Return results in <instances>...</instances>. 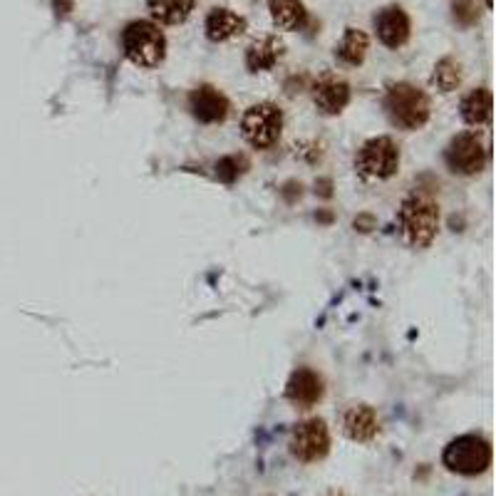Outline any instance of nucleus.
Listing matches in <instances>:
<instances>
[{"mask_svg": "<svg viewBox=\"0 0 496 496\" xmlns=\"http://www.w3.org/2000/svg\"><path fill=\"white\" fill-rule=\"evenodd\" d=\"M189 110L201 124H218L229 117V99L216 87L201 85L189 94Z\"/></svg>", "mask_w": 496, "mask_h": 496, "instance_id": "11", "label": "nucleus"}, {"mask_svg": "<svg viewBox=\"0 0 496 496\" xmlns=\"http://www.w3.org/2000/svg\"><path fill=\"white\" fill-rule=\"evenodd\" d=\"M204 30L211 43H226L246 30V18H241L238 12L229 10V8H214L206 15Z\"/></svg>", "mask_w": 496, "mask_h": 496, "instance_id": "15", "label": "nucleus"}, {"mask_svg": "<svg viewBox=\"0 0 496 496\" xmlns=\"http://www.w3.org/2000/svg\"><path fill=\"white\" fill-rule=\"evenodd\" d=\"M313 102H316L318 110H320L322 114H328V117L340 114L347 107V102H350V85H347L345 80H338V77L328 74V77H322L316 85Z\"/></svg>", "mask_w": 496, "mask_h": 496, "instance_id": "12", "label": "nucleus"}, {"mask_svg": "<svg viewBox=\"0 0 496 496\" xmlns=\"http://www.w3.org/2000/svg\"><path fill=\"white\" fill-rule=\"evenodd\" d=\"M342 432L347 440L353 442H370L378 437L380 432V420L375 415V409L367 404H355L345 412L342 417Z\"/></svg>", "mask_w": 496, "mask_h": 496, "instance_id": "13", "label": "nucleus"}, {"mask_svg": "<svg viewBox=\"0 0 496 496\" xmlns=\"http://www.w3.org/2000/svg\"><path fill=\"white\" fill-rule=\"evenodd\" d=\"M246 172V159L243 156H223V159L216 161V176L223 181V184H234L241 174Z\"/></svg>", "mask_w": 496, "mask_h": 496, "instance_id": "21", "label": "nucleus"}, {"mask_svg": "<svg viewBox=\"0 0 496 496\" xmlns=\"http://www.w3.org/2000/svg\"><path fill=\"white\" fill-rule=\"evenodd\" d=\"M367 48H370V40L362 30L358 28H345V35H342V43L338 45V57H340L345 65L350 68H358L362 65L367 55Z\"/></svg>", "mask_w": 496, "mask_h": 496, "instance_id": "19", "label": "nucleus"}, {"mask_svg": "<svg viewBox=\"0 0 496 496\" xmlns=\"http://www.w3.org/2000/svg\"><path fill=\"white\" fill-rule=\"evenodd\" d=\"M375 30L384 48L397 50L407 45L409 35H412V23L400 6H387L375 15Z\"/></svg>", "mask_w": 496, "mask_h": 496, "instance_id": "10", "label": "nucleus"}, {"mask_svg": "<svg viewBox=\"0 0 496 496\" xmlns=\"http://www.w3.org/2000/svg\"><path fill=\"white\" fill-rule=\"evenodd\" d=\"M384 110H387V117L395 127L407 132L422 130L429 122V114H432L429 97L422 92L420 87L409 85V82H395V85L387 87Z\"/></svg>", "mask_w": 496, "mask_h": 496, "instance_id": "2", "label": "nucleus"}, {"mask_svg": "<svg viewBox=\"0 0 496 496\" xmlns=\"http://www.w3.org/2000/svg\"><path fill=\"white\" fill-rule=\"evenodd\" d=\"M355 229H360V231H370V229H372V218H370V216H360V218H355Z\"/></svg>", "mask_w": 496, "mask_h": 496, "instance_id": "24", "label": "nucleus"}, {"mask_svg": "<svg viewBox=\"0 0 496 496\" xmlns=\"http://www.w3.org/2000/svg\"><path fill=\"white\" fill-rule=\"evenodd\" d=\"M52 10H55L57 18H68L74 10V0H52Z\"/></svg>", "mask_w": 496, "mask_h": 496, "instance_id": "23", "label": "nucleus"}, {"mask_svg": "<svg viewBox=\"0 0 496 496\" xmlns=\"http://www.w3.org/2000/svg\"><path fill=\"white\" fill-rule=\"evenodd\" d=\"M491 442L482 434H462L442 452V464L462 477H479L491 466Z\"/></svg>", "mask_w": 496, "mask_h": 496, "instance_id": "3", "label": "nucleus"}, {"mask_svg": "<svg viewBox=\"0 0 496 496\" xmlns=\"http://www.w3.org/2000/svg\"><path fill=\"white\" fill-rule=\"evenodd\" d=\"M446 167L452 169L454 174L462 176H474L484 169L486 164V149H484L482 139L474 132H462L449 142L444 152Z\"/></svg>", "mask_w": 496, "mask_h": 496, "instance_id": "8", "label": "nucleus"}, {"mask_svg": "<svg viewBox=\"0 0 496 496\" xmlns=\"http://www.w3.org/2000/svg\"><path fill=\"white\" fill-rule=\"evenodd\" d=\"M322 395H325L322 378L310 367H298L288 380V384H285V400L298 409L316 407L322 400Z\"/></svg>", "mask_w": 496, "mask_h": 496, "instance_id": "9", "label": "nucleus"}, {"mask_svg": "<svg viewBox=\"0 0 496 496\" xmlns=\"http://www.w3.org/2000/svg\"><path fill=\"white\" fill-rule=\"evenodd\" d=\"M462 65H459L454 57H442L437 65H434V72H432V85L440 90V92H454L459 90L462 85Z\"/></svg>", "mask_w": 496, "mask_h": 496, "instance_id": "20", "label": "nucleus"}, {"mask_svg": "<svg viewBox=\"0 0 496 496\" xmlns=\"http://www.w3.org/2000/svg\"><path fill=\"white\" fill-rule=\"evenodd\" d=\"M330 496H347V494H342V491H333Z\"/></svg>", "mask_w": 496, "mask_h": 496, "instance_id": "27", "label": "nucleus"}, {"mask_svg": "<svg viewBox=\"0 0 496 496\" xmlns=\"http://www.w3.org/2000/svg\"><path fill=\"white\" fill-rule=\"evenodd\" d=\"M462 119L469 127H482L491 119V92L486 87L471 90L462 102Z\"/></svg>", "mask_w": 496, "mask_h": 496, "instance_id": "17", "label": "nucleus"}, {"mask_svg": "<svg viewBox=\"0 0 496 496\" xmlns=\"http://www.w3.org/2000/svg\"><path fill=\"white\" fill-rule=\"evenodd\" d=\"M484 6H486V8H489V10H491V6H494V0H484Z\"/></svg>", "mask_w": 496, "mask_h": 496, "instance_id": "26", "label": "nucleus"}, {"mask_svg": "<svg viewBox=\"0 0 496 496\" xmlns=\"http://www.w3.org/2000/svg\"><path fill=\"white\" fill-rule=\"evenodd\" d=\"M268 10L280 30H300L308 23V10L303 0H268Z\"/></svg>", "mask_w": 496, "mask_h": 496, "instance_id": "16", "label": "nucleus"}, {"mask_svg": "<svg viewBox=\"0 0 496 496\" xmlns=\"http://www.w3.org/2000/svg\"><path fill=\"white\" fill-rule=\"evenodd\" d=\"M355 169L362 179H390L400 169V149L390 136H375L360 147Z\"/></svg>", "mask_w": 496, "mask_h": 496, "instance_id": "5", "label": "nucleus"}, {"mask_svg": "<svg viewBox=\"0 0 496 496\" xmlns=\"http://www.w3.org/2000/svg\"><path fill=\"white\" fill-rule=\"evenodd\" d=\"M397 221L404 241L415 248H424L434 241L440 229V206L429 194L415 192L409 194L397 211Z\"/></svg>", "mask_w": 496, "mask_h": 496, "instance_id": "1", "label": "nucleus"}, {"mask_svg": "<svg viewBox=\"0 0 496 496\" xmlns=\"http://www.w3.org/2000/svg\"><path fill=\"white\" fill-rule=\"evenodd\" d=\"M152 18L164 25L184 23L194 10V0H147Z\"/></svg>", "mask_w": 496, "mask_h": 496, "instance_id": "18", "label": "nucleus"}, {"mask_svg": "<svg viewBox=\"0 0 496 496\" xmlns=\"http://www.w3.org/2000/svg\"><path fill=\"white\" fill-rule=\"evenodd\" d=\"M122 48L127 60L136 68H156L167 55V37L159 30V25L149 20H134L124 28Z\"/></svg>", "mask_w": 496, "mask_h": 496, "instance_id": "4", "label": "nucleus"}, {"mask_svg": "<svg viewBox=\"0 0 496 496\" xmlns=\"http://www.w3.org/2000/svg\"><path fill=\"white\" fill-rule=\"evenodd\" d=\"M291 454L303 462V464H313L328 457L330 452V432L325 420L316 417V420L300 422L291 434Z\"/></svg>", "mask_w": 496, "mask_h": 496, "instance_id": "7", "label": "nucleus"}, {"mask_svg": "<svg viewBox=\"0 0 496 496\" xmlns=\"http://www.w3.org/2000/svg\"><path fill=\"white\" fill-rule=\"evenodd\" d=\"M283 52H285L283 40H278L276 35L258 37V40H254L246 50L248 72H266V70H273L276 62L283 57Z\"/></svg>", "mask_w": 496, "mask_h": 496, "instance_id": "14", "label": "nucleus"}, {"mask_svg": "<svg viewBox=\"0 0 496 496\" xmlns=\"http://www.w3.org/2000/svg\"><path fill=\"white\" fill-rule=\"evenodd\" d=\"M330 194H333V192H330V179H322V181H320V196L328 198Z\"/></svg>", "mask_w": 496, "mask_h": 496, "instance_id": "25", "label": "nucleus"}, {"mask_svg": "<svg viewBox=\"0 0 496 496\" xmlns=\"http://www.w3.org/2000/svg\"><path fill=\"white\" fill-rule=\"evenodd\" d=\"M452 18L462 28H474L479 23V3L477 0H454Z\"/></svg>", "mask_w": 496, "mask_h": 496, "instance_id": "22", "label": "nucleus"}, {"mask_svg": "<svg viewBox=\"0 0 496 496\" xmlns=\"http://www.w3.org/2000/svg\"><path fill=\"white\" fill-rule=\"evenodd\" d=\"M283 132V112L273 102L248 107L241 119V134L251 147L268 149L280 139Z\"/></svg>", "mask_w": 496, "mask_h": 496, "instance_id": "6", "label": "nucleus"}]
</instances>
